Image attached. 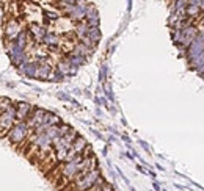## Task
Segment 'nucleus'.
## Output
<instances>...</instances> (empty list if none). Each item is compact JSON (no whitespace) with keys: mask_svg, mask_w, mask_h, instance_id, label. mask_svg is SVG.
I'll list each match as a JSON object with an SVG mask.
<instances>
[{"mask_svg":"<svg viewBox=\"0 0 204 191\" xmlns=\"http://www.w3.org/2000/svg\"><path fill=\"white\" fill-rule=\"evenodd\" d=\"M30 133H32V130L29 129V125H27L25 121H16V124L5 133V136L10 144H13V146H21L24 141L29 140Z\"/></svg>","mask_w":204,"mask_h":191,"instance_id":"f257e3e1","label":"nucleus"},{"mask_svg":"<svg viewBox=\"0 0 204 191\" xmlns=\"http://www.w3.org/2000/svg\"><path fill=\"white\" fill-rule=\"evenodd\" d=\"M99 177H100V171L97 168H94V169L88 171L87 174H83V176H80L77 179H74L71 183L68 186H64V188H68L71 191H87V189H90L93 185L96 183Z\"/></svg>","mask_w":204,"mask_h":191,"instance_id":"f03ea898","label":"nucleus"},{"mask_svg":"<svg viewBox=\"0 0 204 191\" xmlns=\"http://www.w3.org/2000/svg\"><path fill=\"white\" fill-rule=\"evenodd\" d=\"M14 124H16V110H14V104H13L6 111L0 113V133L5 135Z\"/></svg>","mask_w":204,"mask_h":191,"instance_id":"7ed1b4c3","label":"nucleus"},{"mask_svg":"<svg viewBox=\"0 0 204 191\" xmlns=\"http://www.w3.org/2000/svg\"><path fill=\"white\" fill-rule=\"evenodd\" d=\"M21 31H22V27H21L19 21L11 19V21L6 22V25H5V33H6V36H8V39H10V41H14L17 36H19Z\"/></svg>","mask_w":204,"mask_h":191,"instance_id":"20e7f679","label":"nucleus"},{"mask_svg":"<svg viewBox=\"0 0 204 191\" xmlns=\"http://www.w3.org/2000/svg\"><path fill=\"white\" fill-rule=\"evenodd\" d=\"M14 110H16V121H27L30 111L33 110V107L30 104H25V102H19V104H14Z\"/></svg>","mask_w":204,"mask_h":191,"instance_id":"39448f33","label":"nucleus"},{"mask_svg":"<svg viewBox=\"0 0 204 191\" xmlns=\"http://www.w3.org/2000/svg\"><path fill=\"white\" fill-rule=\"evenodd\" d=\"M11 105H13V102H11L8 97H0V113L6 111Z\"/></svg>","mask_w":204,"mask_h":191,"instance_id":"423d86ee","label":"nucleus"}]
</instances>
